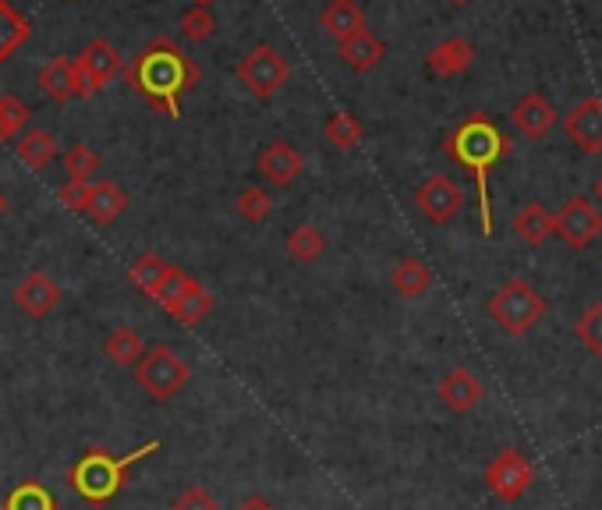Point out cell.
I'll use <instances>...</instances> for the list:
<instances>
[{
  "mask_svg": "<svg viewBox=\"0 0 602 510\" xmlns=\"http://www.w3.org/2000/svg\"><path fill=\"white\" fill-rule=\"evenodd\" d=\"M124 78L149 107L178 121L181 99L198 85V68L174 39L156 36L149 47H142L132 57V64L124 68Z\"/></svg>",
  "mask_w": 602,
  "mask_h": 510,
  "instance_id": "6da1fadb",
  "label": "cell"
},
{
  "mask_svg": "<svg viewBox=\"0 0 602 510\" xmlns=\"http://www.w3.org/2000/svg\"><path fill=\"white\" fill-rule=\"evenodd\" d=\"M443 149L454 163H461L471 178H475L479 195V223L482 234H493V203H490V170L510 153V142L499 127L485 118V113H471L454 127L443 142Z\"/></svg>",
  "mask_w": 602,
  "mask_h": 510,
  "instance_id": "7a4b0ae2",
  "label": "cell"
},
{
  "mask_svg": "<svg viewBox=\"0 0 602 510\" xmlns=\"http://www.w3.org/2000/svg\"><path fill=\"white\" fill-rule=\"evenodd\" d=\"M156 450H160V439H149L146 447L124 453V458H113L107 447H89L75 464L68 467V486L75 489L89 507H104L128 486L132 464L149 458V453H156Z\"/></svg>",
  "mask_w": 602,
  "mask_h": 510,
  "instance_id": "3957f363",
  "label": "cell"
},
{
  "mask_svg": "<svg viewBox=\"0 0 602 510\" xmlns=\"http://www.w3.org/2000/svg\"><path fill=\"white\" fill-rule=\"evenodd\" d=\"M490 316L504 333L525 337L528 330H535L546 316V298H542L525 277H510L504 288L490 298Z\"/></svg>",
  "mask_w": 602,
  "mask_h": 510,
  "instance_id": "277c9868",
  "label": "cell"
},
{
  "mask_svg": "<svg viewBox=\"0 0 602 510\" xmlns=\"http://www.w3.org/2000/svg\"><path fill=\"white\" fill-rule=\"evenodd\" d=\"M132 373H135V382L153 397V401H170V397L189 387L192 365L184 362L174 348L160 344V348H153L146 359H139Z\"/></svg>",
  "mask_w": 602,
  "mask_h": 510,
  "instance_id": "5b68a950",
  "label": "cell"
},
{
  "mask_svg": "<svg viewBox=\"0 0 602 510\" xmlns=\"http://www.w3.org/2000/svg\"><path fill=\"white\" fill-rule=\"evenodd\" d=\"M238 78L249 85L252 96L269 99V96H277L284 85H288L291 64H288V57H284L277 47H269V42H260V47L241 57Z\"/></svg>",
  "mask_w": 602,
  "mask_h": 510,
  "instance_id": "8992f818",
  "label": "cell"
},
{
  "mask_svg": "<svg viewBox=\"0 0 602 510\" xmlns=\"http://www.w3.org/2000/svg\"><path fill=\"white\" fill-rule=\"evenodd\" d=\"M532 464H528V458L521 450H499L496 458L485 464V486L493 489V496H499L504 503H514L521 500V496L528 493V486H532Z\"/></svg>",
  "mask_w": 602,
  "mask_h": 510,
  "instance_id": "52a82bcc",
  "label": "cell"
},
{
  "mask_svg": "<svg viewBox=\"0 0 602 510\" xmlns=\"http://www.w3.org/2000/svg\"><path fill=\"white\" fill-rule=\"evenodd\" d=\"M553 234H561L570 248H589L592 241L602 234V212L592 206V198H585V195H575V198H567L564 209L556 212V231Z\"/></svg>",
  "mask_w": 602,
  "mask_h": 510,
  "instance_id": "ba28073f",
  "label": "cell"
},
{
  "mask_svg": "<svg viewBox=\"0 0 602 510\" xmlns=\"http://www.w3.org/2000/svg\"><path fill=\"white\" fill-rule=\"evenodd\" d=\"M414 206L422 209L425 220L433 223H450L465 206V192L447 174H433L419 192H414Z\"/></svg>",
  "mask_w": 602,
  "mask_h": 510,
  "instance_id": "9c48e42d",
  "label": "cell"
},
{
  "mask_svg": "<svg viewBox=\"0 0 602 510\" xmlns=\"http://www.w3.org/2000/svg\"><path fill=\"white\" fill-rule=\"evenodd\" d=\"M14 305H19L25 316L47 319L50 312L61 305V288H57L43 269H33V274H25L19 283H14Z\"/></svg>",
  "mask_w": 602,
  "mask_h": 510,
  "instance_id": "30bf717a",
  "label": "cell"
},
{
  "mask_svg": "<svg viewBox=\"0 0 602 510\" xmlns=\"http://www.w3.org/2000/svg\"><path fill=\"white\" fill-rule=\"evenodd\" d=\"M564 132L581 153H589V156L602 153V99L585 96L581 104L567 113Z\"/></svg>",
  "mask_w": 602,
  "mask_h": 510,
  "instance_id": "8fae6325",
  "label": "cell"
},
{
  "mask_svg": "<svg viewBox=\"0 0 602 510\" xmlns=\"http://www.w3.org/2000/svg\"><path fill=\"white\" fill-rule=\"evenodd\" d=\"M260 170L269 184H277V189H288L301 178V170H305V156H301L291 142H269V146L260 153Z\"/></svg>",
  "mask_w": 602,
  "mask_h": 510,
  "instance_id": "7c38bea8",
  "label": "cell"
},
{
  "mask_svg": "<svg viewBox=\"0 0 602 510\" xmlns=\"http://www.w3.org/2000/svg\"><path fill=\"white\" fill-rule=\"evenodd\" d=\"M440 397L450 411H457V415H468V411L485 397V387L471 368H450V373L440 379Z\"/></svg>",
  "mask_w": 602,
  "mask_h": 510,
  "instance_id": "4fadbf2b",
  "label": "cell"
},
{
  "mask_svg": "<svg viewBox=\"0 0 602 510\" xmlns=\"http://www.w3.org/2000/svg\"><path fill=\"white\" fill-rule=\"evenodd\" d=\"M510 121L525 138H542L556 124V107L542 93H528L525 99H518V107L510 110Z\"/></svg>",
  "mask_w": 602,
  "mask_h": 510,
  "instance_id": "5bb4252c",
  "label": "cell"
},
{
  "mask_svg": "<svg viewBox=\"0 0 602 510\" xmlns=\"http://www.w3.org/2000/svg\"><path fill=\"white\" fill-rule=\"evenodd\" d=\"M471 61H475V47H471V42L461 39V36H450V39L436 42V47L429 50V57H425L429 71H433V75H440V78L461 75V71L471 68Z\"/></svg>",
  "mask_w": 602,
  "mask_h": 510,
  "instance_id": "9a60e30c",
  "label": "cell"
},
{
  "mask_svg": "<svg viewBox=\"0 0 602 510\" xmlns=\"http://www.w3.org/2000/svg\"><path fill=\"white\" fill-rule=\"evenodd\" d=\"M75 64L99 85V89H104V85H107L110 78H118V71L124 68V64H121V53L113 50L107 39H93L89 47H85V50L75 57Z\"/></svg>",
  "mask_w": 602,
  "mask_h": 510,
  "instance_id": "2e32d148",
  "label": "cell"
},
{
  "mask_svg": "<svg viewBox=\"0 0 602 510\" xmlns=\"http://www.w3.org/2000/svg\"><path fill=\"white\" fill-rule=\"evenodd\" d=\"M383 53H386L383 39L372 28H358L354 36L340 39V57L351 71H372L383 61Z\"/></svg>",
  "mask_w": 602,
  "mask_h": 510,
  "instance_id": "e0dca14e",
  "label": "cell"
},
{
  "mask_svg": "<svg viewBox=\"0 0 602 510\" xmlns=\"http://www.w3.org/2000/svg\"><path fill=\"white\" fill-rule=\"evenodd\" d=\"M510 227H514V234H518L528 248H539L542 241L556 231V217L542 203H528V206H521L518 212H514Z\"/></svg>",
  "mask_w": 602,
  "mask_h": 510,
  "instance_id": "ac0fdd59",
  "label": "cell"
},
{
  "mask_svg": "<svg viewBox=\"0 0 602 510\" xmlns=\"http://www.w3.org/2000/svg\"><path fill=\"white\" fill-rule=\"evenodd\" d=\"M39 89L47 93L53 104H64V99L79 96L75 57H53V61H47V68L39 71Z\"/></svg>",
  "mask_w": 602,
  "mask_h": 510,
  "instance_id": "d6986e66",
  "label": "cell"
},
{
  "mask_svg": "<svg viewBox=\"0 0 602 510\" xmlns=\"http://www.w3.org/2000/svg\"><path fill=\"white\" fill-rule=\"evenodd\" d=\"M320 22L329 36H334L337 42L354 36L358 28H365V11L354 4V0H329V4L323 8Z\"/></svg>",
  "mask_w": 602,
  "mask_h": 510,
  "instance_id": "ffe728a7",
  "label": "cell"
},
{
  "mask_svg": "<svg viewBox=\"0 0 602 510\" xmlns=\"http://www.w3.org/2000/svg\"><path fill=\"white\" fill-rule=\"evenodd\" d=\"M124 209H128V195L113 181H96L89 189V206H85V212L96 223H113Z\"/></svg>",
  "mask_w": 602,
  "mask_h": 510,
  "instance_id": "44dd1931",
  "label": "cell"
},
{
  "mask_svg": "<svg viewBox=\"0 0 602 510\" xmlns=\"http://www.w3.org/2000/svg\"><path fill=\"white\" fill-rule=\"evenodd\" d=\"M14 149H19V160L28 170H43L57 156V142L47 127H25L19 142H14Z\"/></svg>",
  "mask_w": 602,
  "mask_h": 510,
  "instance_id": "7402d4cb",
  "label": "cell"
},
{
  "mask_svg": "<svg viewBox=\"0 0 602 510\" xmlns=\"http://www.w3.org/2000/svg\"><path fill=\"white\" fill-rule=\"evenodd\" d=\"M170 266L164 255H156V252H146V255H139V259L132 263V269H128V277H132L135 288L146 294V298H156L164 288V280L170 277Z\"/></svg>",
  "mask_w": 602,
  "mask_h": 510,
  "instance_id": "603a6c76",
  "label": "cell"
},
{
  "mask_svg": "<svg viewBox=\"0 0 602 510\" xmlns=\"http://www.w3.org/2000/svg\"><path fill=\"white\" fill-rule=\"evenodd\" d=\"M390 283L400 298H422L429 288H433V269H429L422 259H414V255H408V259H400L394 266Z\"/></svg>",
  "mask_w": 602,
  "mask_h": 510,
  "instance_id": "cb8c5ba5",
  "label": "cell"
},
{
  "mask_svg": "<svg viewBox=\"0 0 602 510\" xmlns=\"http://www.w3.org/2000/svg\"><path fill=\"white\" fill-rule=\"evenodd\" d=\"M209 312H213V294L198 280H192L189 288H184V294L174 302V308L167 312V316L178 319L181 326H198V323L209 316Z\"/></svg>",
  "mask_w": 602,
  "mask_h": 510,
  "instance_id": "d4e9b609",
  "label": "cell"
},
{
  "mask_svg": "<svg viewBox=\"0 0 602 510\" xmlns=\"http://www.w3.org/2000/svg\"><path fill=\"white\" fill-rule=\"evenodd\" d=\"M28 33H33V25H28L25 14L14 8L11 0H0V64L22 47Z\"/></svg>",
  "mask_w": 602,
  "mask_h": 510,
  "instance_id": "484cf974",
  "label": "cell"
},
{
  "mask_svg": "<svg viewBox=\"0 0 602 510\" xmlns=\"http://www.w3.org/2000/svg\"><path fill=\"white\" fill-rule=\"evenodd\" d=\"M104 351H107V359L113 365H121V368H135V362L142 359V351H146V344H142V337L139 330H132V326H118L107 340H104Z\"/></svg>",
  "mask_w": 602,
  "mask_h": 510,
  "instance_id": "4316f807",
  "label": "cell"
},
{
  "mask_svg": "<svg viewBox=\"0 0 602 510\" xmlns=\"http://www.w3.org/2000/svg\"><path fill=\"white\" fill-rule=\"evenodd\" d=\"M4 510H57V500L50 496V489L43 486V482L25 478L8 493Z\"/></svg>",
  "mask_w": 602,
  "mask_h": 510,
  "instance_id": "83f0119b",
  "label": "cell"
},
{
  "mask_svg": "<svg viewBox=\"0 0 602 510\" xmlns=\"http://www.w3.org/2000/svg\"><path fill=\"white\" fill-rule=\"evenodd\" d=\"M326 142L334 149H354L358 142L365 138V127H362V121L354 118V113H348V110H337L334 118L326 121Z\"/></svg>",
  "mask_w": 602,
  "mask_h": 510,
  "instance_id": "f1b7e54d",
  "label": "cell"
},
{
  "mask_svg": "<svg viewBox=\"0 0 602 510\" xmlns=\"http://www.w3.org/2000/svg\"><path fill=\"white\" fill-rule=\"evenodd\" d=\"M288 252L294 255L298 263H315L326 252V238L320 227L312 223H298L294 231L288 234Z\"/></svg>",
  "mask_w": 602,
  "mask_h": 510,
  "instance_id": "f546056e",
  "label": "cell"
},
{
  "mask_svg": "<svg viewBox=\"0 0 602 510\" xmlns=\"http://www.w3.org/2000/svg\"><path fill=\"white\" fill-rule=\"evenodd\" d=\"M28 124V107L19 96H0V146L11 138H19Z\"/></svg>",
  "mask_w": 602,
  "mask_h": 510,
  "instance_id": "4dcf8cb0",
  "label": "cell"
},
{
  "mask_svg": "<svg viewBox=\"0 0 602 510\" xmlns=\"http://www.w3.org/2000/svg\"><path fill=\"white\" fill-rule=\"evenodd\" d=\"M238 212H241V220L263 223V220L274 217V195H269L266 189H241V195H238Z\"/></svg>",
  "mask_w": 602,
  "mask_h": 510,
  "instance_id": "1f68e13d",
  "label": "cell"
},
{
  "mask_svg": "<svg viewBox=\"0 0 602 510\" xmlns=\"http://www.w3.org/2000/svg\"><path fill=\"white\" fill-rule=\"evenodd\" d=\"M64 170H68V178L71 181H89L96 170H99V156L96 149H89L85 142H79V146H71L64 153Z\"/></svg>",
  "mask_w": 602,
  "mask_h": 510,
  "instance_id": "d6a6232c",
  "label": "cell"
},
{
  "mask_svg": "<svg viewBox=\"0 0 602 510\" xmlns=\"http://www.w3.org/2000/svg\"><path fill=\"white\" fill-rule=\"evenodd\" d=\"M575 337L595 354V359H602V302L592 305V308L585 312V316L575 323Z\"/></svg>",
  "mask_w": 602,
  "mask_h": 510,
  "instance_id": "836d02e7",
  "label": "cell"
},
{
  "mask_svg": "<svg viewBox=\"0 0 602 510\" xmlns=\"http://www.w3.org/2000/svg\"><path fill=\"white\" fill-rule=\"evenodd\" d=\"M213 28H217V19H213V11L203 8V4H195V8H189V11L181 14V33L189 36V39H195V42L209 39Z\"/></svg>",
  "mask_w": 602,
  "mask_h": 510,
  "instance_id": "e575fe53",
  "label": "cell"
},
{
  "mask_svg": "<svg viewBox=\"0 0 602 510\" xmlns=\"http://www.w3.org/2000/svg\"><path fill=\"white\" fill-rule=\"evenodd\" d=\"M89 181H64L61 192H57V198H61V206L71 209V212H85V206H89Z\"/></svg>",
  "mask_w": 602,
  "mask_h": 510,
  "instance_id": "d590c367",
  "label": "cell"
},
{
  "mask_svg": "<svg viewBox=\"0 0 602 510\" xmlns=\"http://www.w3.org/2000/svg\"><path fill=\"white\" fill-rule=\"evenodd\" d=\"M189 283H192V277L184 274V269H178V266L170 269V277L164 280L160 294H156V302H160V308H164V312L174 308V302H178V298L184 294V288H189Z\"/></svg>",
  "mask_w": 602,
  "mask_h": 510,
  "instance_id": "8d00e7d4",
  "label": "cell"
},
{
  "mask_svg": "<svg viewBox=\"0 0 602 510\" xmlns=\"http://www.w3.org/2000/svg\"><path fill=\"white\" fill-rule=\"evenodd\" d=\"M174 510H220V503H217V496L206 493L203 486H189L178 496Z\"/></svg>",
  "mask_w": 602,
  "mask_h": 510,
  "instance_id": "74e56055",
  "label": "cell"
},
{
  "mask_svg": "<svg viewBox=\"0 0 602 510\" xmlns=\"http://www.w3.org/2000/svg\"><path fill=\"white\" fill-rule=\"evenodd\" d=\"M234 510H277L274 503H269L266 500V496H260V493H255V496H249V500H241Z\"/></svg>",
  "mask_w": 602,
  "mask_h": 510,
  "instance_id": "f35d334b",
  "label": "cell"
},
{
  "mask_svg": "<svg viewBox=\"0 0 602 510\" xmlns=\"http://www.w3.org/2000/svg\"><path fill=\"white\" fill-rule=\"evenodd\" d=\"M4 209H8V198H4V192H0V217H4Z\"/></svg>",
  "mask_w": 602,
  "mask_h": 510,
  "instance_id": "ab89813d",
  "label": "cell"
},
{
  "mask_svg": "<svg viewBox=\"0 0 602 510\" xmlns=\"http://www.w3.org/2000/svg\"><path fill=\"white\" fill-rule=\"evenodd\" d=\"M450 4H457V8H465V4H471V0H450Z\"/></svg>",
  "mask_w": 602,
  "mask_h": 510,
  "instance_id": "60d3db41",
  "label": "cell"
},
{
  "mask_svg": "<svg viewBox=\"0 0 602 510\" xmlns=\"http://www.w3.org/2000/svg\"><path fill=\"white\" fill-rule=\"evenodd\" d=\"M595 195H599V198H602V178H599V181H595Z\"/></svg>",
  "mask_w": 602,
  "mask_h": 510,
  "instance_id": "b9f144b4",
  "label": "cell"
},
{
  "mask_svg": "<svg viewBox=\"0 0 602 510\" xmlns=\"http://www.w3.org/2000/svg\"><path fill=\"white\" fill-rule=\"evenodd\" d=\"M195 4H203V8H209V0H195Z\"/></svg>",
  "mask_w": 602,
  "mask_h": 510,
  "instance_id": "7bdbcfd3",
  "label": "cell"
}]
</instances>
